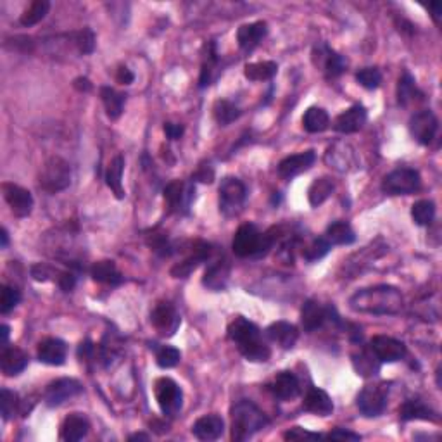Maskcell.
Listing matches in <instances>:
<instances>
[{"label":"cell","mask_w":442,"mask_h":442,"mask_svg":"<svg viewBox=\"0 0 442 442\" xmlns=\"http://www.w3.org/2000/svg\"><path fill=\"white\" fill-rule=\"evenodd\" d=\"M327 320H328L327 308H323L321 304L316 303V301L309 299L303 304V309H301V323H303L304 330L306 332L320 330Z\"/></svg>","instance_id":"f1b7e54d"},{"label":"cell","mask_w":442,"mask_h":442,"mask_svg":"<svg viewBox=\"0 0 442 442\" xmlns=\"http://www.w3.org/2000/svg\"><path fill=\"white\" fill-rule=\"evenodd\" d=\"M266 337L282 349H292L299 339V330L289 321H275L266 328Z\"/></svg>","instance_id":"83f0119b"},{"label":"cell","mask_w":442,"mask_h":442,"mask_svg":"<svg viewBox=\"0 0 442 442\" xmlns=\"http://www.w3.org/2000/svg\"><path fill=\"white\" fill-rule=\"evenodd\" d=\"M330 126V116L321 107H309L303 116V128L308 134H321Z\"/></svg>","instance_id":"8d00e7d4"},{"label":"cell","mask_w":442,"mask_h":442,"mask_svg":"<svg viewBox=\"0 0 442 442\" xmlns=\"http://www.w3.org/2000/svg\"><path fill=\"white\" fill-rule=\"evenodd\" d=\"M9 343V327L7 325H2V347H7Z\"/></svg>","instance_id":"e7e4bbea"},{"label":"cell","mask_w":442,"mask_h":442,"mask_svg":"<svg viewBox=\"0 0 442 442\" xmlns=\"http://www.w3.org/2000/svg\"><path fill=\"white\" fill-rule=\"evenodd\" d=\"M183 131H185L183 124H178V123H166L164 124V134H166V136L170 140H178L180 136L183 135Z\"/></svg>","instance_id":"91938a15"},{"label":"cell","mask_w":442,"mask_h":442,"mask_svg":"<svg viewBox=\"0 0 442 442\" xmlns=\"http://www.w3.org/2000/svg\"><path fill=\"white\" fill-rule=\"evenodd\" d=\"M321 437H325L323 433H318V432H308V430H304L303 427H294L291 430H287V432L284 433V439L285 441H316V439H321Z\"/></svg>","instance_id":"816d5d0a"},{"label":"cell","mask_w":442,"mask_h":442,"mask_svg":"<svg viewBox=\"0 0 442 442\" xmlns=\"http://www.w3.org/2000/svg\"><path fill=\"white\" fill-rule=\"evenodd\" d=\"M230 264L227 259H216L206 268L203 276V285L212 292H221L230 282Z\"/></svg>","instance_id":"44dd1931"},{"label":"cell","mask_w":442,"mask_h":442,"mask_svg":"<svg viewBox=\"0 0 442 442\" xmlns=\"http://www.w3.org/2000/svg\"><path fill=\"white\" fill-rule=\"evenodd\" d=\"M356 406L367 418L380 416L387 408V391L384 385H367L357 394Z\"/></svg>","instance_id":"8fae6325"},{"label":"cell","mask_w":442,"mask_h":442,"mask_svg":"<svg viewBox=\"0 0 442 442\" xmlns=\"http://www.w3.org/2000/svg\"><path fill=\"white\" fill-rule=\"evenodd\" d=\"M401 420L411 421V420H425V421H437L439 416L433 409H430L427 404L421 399H408L401 406L399 409Z\"/></svg>","instance_id":"1f68e13d"},{"label":"cell","mask_w":442,"mask_h":442,"mask_svg":"<svg viewBox=\"0 0 442 442\" xmlns=\"http://www.w3.org/2000/svg\"><path fill=\"white\" fill-rule=\"evenodd\" d=\"M268 35V25L264 21H254L249 25H242L237 31V42L242 50L251 52L263 42V38Z\"/></svg>","instance_id":"603a6c76"},{"label":"cell","mask_w":442,"mask_h":442,"mask_svg":"<svg viewBox=\"0 0 442 442\" xmlns=\"http://www.w3.org/2000/svg\"><path fill=\"white\" fill-rule=\"evenodd\" d=\"M225 421L220 415H204L192 425V433L199 441H216L223 436Z\"/></svg>","instance_id":"d4e9b609"},{"label":"cell","mask_w":442,"mask_h":442,"mask_svg":"<svg viewBox=\"0 0 442 442\" xmlns=\"http://www.w3.org/2000/svg\"><path fill=\"white\" fill-rule=\"evenodd\" d=\"M430 9H432V18H433V21L437 23V25H439V18H441V13H442V6L439 2H433V4H430Z\"/></svg>","instance_id":"be15d7a7"},{"label":"cell","mask_w":442,"mask_h":442,"mask_svg":"<svg viewBox=\"0 0 442 442\" xmlns=\"http://www.w3.org/2000/svg\"><path fill=\"white\" fill-rule=\"evenodd\" d=\"M411 218L420 227H427L436 218V204L428 199L418 200L411 206Z\"/></svg>","instance_id":"7bdbcfd3"},{"label":"cell","mask_w":442,"mask_h":442,"mask_svg":"<svg viewBox=\"0 0 442 442\" xmlns=\"http://www.w3.org/2000/svg\"><path fill=\"white\" fill-rule=\"evenodd\" d=\"M424 97V92L416 87L415 78L408 71H404L399 78V83H397V102H399V106L409 107L411 104L421 102Z\"/></svg>","instance_id":"4dcf8cb0"},{"label":"cell","mask_w":442,"mask_h":442,"mask_svg":"<svg viewBox=\"0 0 442 442\" xmlns=\"http://www.w3.org/2000/svg\"><path fill=\"white\" fill-rule=\"evenodd\" d=\"M313 63L316 68H320L328 78H337L345 71L347 61L344 55L337 54L335 50L330 49L327 43H318L313 50Z\"/></svg>","instance_id":"4fadbf2b"},{"label":"cell","mask_w":442,"mask_h":442,"mask_svg":"<svg viewBox=\"0 0 442 442\" xmlns=\"http://www.w3.org/2000/svg\"><path fill=\"white\" fill-rule=\"evenodd\" d=\"M151 323L154 325V328L161 333V335L173 337L180 328L182 318H180L176 309L173 308L170 303H159L156 304L154 309H152Z\"/></svg>","instance_id":"2e32d148"},{"label":"cell","mask_w":442,"mask_h":442,"mask_svg":"<svg viewBox=\"0 0 442 442\" xmlns=\"http://www.w3.org/2000/svg\"><path fill=\"white\" fill-rule=\"evenodd\" d=\"M88 430H90V424H88L87 416L82 413H73V415L64 418L61 425V439L66 442H76L87 437Z\"/></svg>","instance_id":"f546056e"},{"label":"cell","mask_w":442,"mask_h":442,"mask_svg":"<svg viewBox=\"0 0 442 442\" xmlns=\"http://www.w3.org/2000/svg\"><path fill=\"white\" fill-rule=\"evenodd\" d=\"M240 114L242 112H240L239 107L227 99L216 100L215 106H212V116H215L216 123L221 124V126H228L230 123H234L235 119L240 118Z\"/></svg>","instance_id":"ab89813d"},{"label":"cell","mask_w":442,"mask_h":442,"mask_svg":"<svg viewBox=\"0 0 442 442\" xmlns=\"http://www.w3.org/2000/svg\"><path fill=\"white\" fill-rule=\"evenodd\" d=\"M37 355L40 363L49 365V367H61V365L66 363L68 345L61 339L49 337V339H43L38 344Z\"/></svg>","instance_id":"ffe728a7"},{"label":"cell","mask_w":442,"mask_h":442,"mask_svg":"<svg viewBox=\"0 0 442 442\" xmlns=\"http://www.w3.org/2000/svg\"><path fill=\"white\" fill-rule=\"evenodd\" d=\"M328 439H335V441H361L360 433L351 432V430L345 428H335L328 433Z\"/></svg>","instance_id":"6f0895ef"},{"label":"cell","mask_w":442,"mask_h":442,"mask_svg":"<svg viewBox=\"0 0 442 442\" xmlns=\"http://www.w3.org/2000/svg\"><path fill=\"white\" fill-rule=\"evenodd\" d=\"M123 170H124V158L122 154L116 156L111 161L109 168L106 171V183L111 188L112 194L118 199H124V190H123Z\"/></svg>","instance_id":"f35d334b"},{"label":"cell","mask_w":442,"mask_h":442,"mask_svg":"<svg viewBox=\"0 0 442 442\" xmlns=\"http://www.w3.org/2000/svg\"><path fill=\"white\" fill-rule=\"evenodd\" d=\"M19 303H21V292L16 287H11V285H4L2 296H0V311H2V315L13 311Z\"/></svg>","instance_id":"7dc6e473"},{"label":"cell","mask_w":442,"mask_h":442,"mask_svg":"<svg viewBox=\"0 0 442 442\" xmlns=\"http://www.w3.org/2000/svg\"><path fill=\"white\" fill-rule=\"evenodd\" d=\"M58 285L63 292H71L76 285V276L71 271H59Z\"/></svg>","instance_id":"9f6ffc18"},{"label":"cell","mask_w":442,"mask_h":442,"mask_svg":"<svg viewBox=\"0 0 442 442\" xmlns=\"http://www.w3.org/2000/svg\"><path fill=\"white\" fill-rule=\"evenodd\" d=\"M268 389H270L276 399L282 401L296 399V397L301 394L299 379H297L292 372H280L279 375L273 379L271 384L268 385Z\"/></svg>","instance_id":"7402d4cb"},{"label":"cell","mask_w":442,"mask_h":442,"mask_svg":"<svg viewBox=\"0 0 442 442\" xmlns=\"http://www.w3.org/2000/svg\"><path fill=\"white\" fill-rule=\"evenodd\" d=\"M403 294L392 285H375L361 289L349 299L352 311L365 315H397L403 309Z\"/></svg>","instance_id":"6da1fadb"},{"label":"cell","mask_w":442,"mask_h":442,"mask_svg":"<svg viewBox=\"0 0 442 442\" xmlns=\"http://www.w3.org/2000/svg\"><path fill=\"white\" fill-rule=\"evenodd\" d=\"M2 249H6L7 247V244H9V234H7V230L6 228H2Z\"/></svg>","instance_id":"03108f58"},{"label":"cell","mask_w":442,"mask_h":442,"mask_svg":"<svg viewBox=\"0 0 442 442\" xmlns=\"http://www.w3.org/2000/svg\"><path fill=\"white\" fill-rule=\"evenodd\" d=\"M195 187L192 183H185L182 180H175V182L168 183L164 187V203H166L168 209L171 212H178V215H187L188 209L192 206L194 200Z\"/></svg>","instance_id":"ba28073f"},{"label":"cell","mask_w":442,"mask_h":442,"mask_svg":"<svg viewBox=\"0 0 442 442\" xmlns=\"http://www.w3.org/2000/svg\"><path fill=\"white\" fill-rule=\"evenodd\" d=\"M156 349V363H158L159 368L168 370V368H175L176 365L180 363L182 360V352L178 351L173 345H159Z\"/></svg>","instance_id":"ee69618b"},{"label":"cell","mask_w":442,"mask_h":442,"mask_svg":"<svg viewBox=\"0 0 442 442\" xmlns=\"http://www.w3.org/2000/svg\"><path fill=\"white\" fill-rule=\"evenodd\" d=\"M246 197L247 188L242 180L235 178V176H227L221 180L220 185V212L227 218L237 216L242 211Z\"/></svg>","instance_id":"5b68a950"},{"label":"cell","mask_w":442,"mask_h":442,"mask_svg":"<svg viewBox=\"0 0 442 442\" xmlns=\"http://www.w3.org/2000/svg\"><path fill=\"white\" fill-rule=\"evenodd\" d=\"M325 239L330 246H351L356 242V234L347 221H333L325 232Z\"/></svg>","instance_id":"d6a6232c"},{"label":"cell","mask_w":442,"mask_h":442,"mask_svg":"<svg viewBox=\"0 0 442 442\" xmlns=\"http://www.w3.org/2000/svg\"><path fill=\"white\" fill-rule=\"evenodd\" d=\"M212 178H215V170H212L211 166H206V164H203V166H199V170H197L194 173V176H192V180H197V182H203V183H211Z\"/></svg>","instance_id":"680465c9"},{"label":"cell","mask_w":442,"mask_h":442,"mask_svg":"<svg viewBox=\"0 0 442 442\" xmlns=\"http://www.w3.org/2000/svg\"><path fill=\"white\" fill-rule=\"evenodd\" d=\"M216 63H218V54H216L215 43H209L207 47V55L206 61L203 63V70H200V78H199V87L206 88L211 85L212 82V73L216 70Z\"/></svg>","instance_id":"f6af8a7d"},{"label":"cell","mask_w":442,"mask_h":442,"mask_svg":"<svg viewBox=\"0 0 442 442\" xmlns=\"http://www.w3.org/2000/svg\"><path fill=\"white\" fill-rule=\"evenodd\" d=\"M370 349L380 363H396V361L404 360L406 355H408L404 343L387 335L373 337L372 343H370Z\"/></svg>","instance_id":"5bb4252c"},{"label":"cell","mask_w":442,"mask_h":442,"mask_svg":"<svg viewBox=\"0 0 442 442\" xmlns=\"http://www.w3.org/2000/svg\"><path fill=\"white\" fill-rule=\"evenodd\" d=\"M154 396L161 411L166 416H176L182 411L183 391L170 377H161L154 384Z\"/></svg>","instance_id":"52a82bcc"},{"label":"cell","mask_w":442,"mask_h":442,"mask_svg":"<svg viewBox=\"0 0 442 442\" xmlns=\"http://www.w3.org/2000/svg\"><path fill=\"white\" fill-rule=\"evenodd\" d=\"M330 244L325 237H320V239H315L308 247H304L303 251V258L308 261V263H315V261L323 259L325 256L330 252Z\"/></svg>","instance_id":"bcb514c9"},{"label":"cell","mask_w":442,"mask_h":442,"mask_svg":"<svg viewBox=\"0 0 442 442\" xmlns=\"http://www.w3.org/2000/svg\"><path fill=\"white\" fill-rule=\"evenodd\" d=\"M421 187L420 173L413 168H397L384 176L382 192L387 195H409L415 194Z\"/></svg>","instance_id":"8992f818"},{"label":"cell","mask_w":442,"mask_h":442,"mask_svg":"<svg viewBox=\"0 0 442 442\" xmlns=\"http://www.w3.org/2000/svg\"><path fill=\"white\" fill-rule=\"evenodd\" d=\"M49 11H50V2H47V0H35V2L25 11V13L21 14L19 23H21L25 28L38 25L42 19H45V16L49 14Z\"/></svg>","instance_id":"b9f144b4"},{"label":"cell","mask_w":442,"mask_h":442,"mask_svg":"<svg viewBox=\"0 0 442 442\" xmlns=\"http://www.w3.org/2000/svg\"><path fill=\"white\" fill-rule=\"evenodd\" d=\"M304 411L313 413L318 416H328L333 411V401L323 389L320 387H309L306 396L303 401Z\"/></svg>","instance_id":"cb8c5ba5"},{"label":"cell","mask_w":442,"mask_h":442,"mask_svg":"<svg viewBox=\"0 0 442 442\" xmlns=\"http://www.w3.org/2000/svg\"><path fill=\"white\" fill-rule=\"evenodd\" d=\"M30 357L23 349L19 347H2V355H0V368L7 377H18L23 373L28 367Z\"/></svg>","instance_id":"484cf974"},{"label":"cell","mask_w":442,"mask_h":442,"mask_svg":"<svg viewBox=\"0 0 442 442\" xmlns=\"http://www.w3.org/2000/svg\"><path fill=\"white\" fill-rule=\"evenodd\" d=\"M368 119V111L367 107L361 106V104H355L352 107L345 109L343 114H339L333 122V130L339 131V134H356L361 128L365 126Z\"/></svg>","instance_id":"d6986e66"},{"label":"cell","mask_w":442,"mask_h":442,"mask_svg":"<svg viewBox=\"0 0 442 442\" xmlns=\"http://www.w3.org/2000/svg\"><path fill=\"white\" fill-rule=\"evenodd\" d=\"M38 182L40 187L45 192H49V194H58V192L66 190L71 185L70 163L59 158V156H52V158L43 163Z\"/></svg>","instance_id":"277c9868"},{"label":"cell","mask_w":442,"mask_h":442,"mask_svg":"<svg viewBox=\"0 0 442 442\" xmlns=\"http://www.w3.org/2000/svg\"><path fill=\"white\" fill-rule=\"evenodd\" d=\"M0 396H2V399H0V406H2V418H4V421H7L11 416L14 415L16 408H18V404H19L18 394L4 387L2 391H0Z\"/></svg>","instance_id":"f907efd6"},{"label":"cell","mask_w":442,"mask_h":442,"mask_svg":"<svg viewBox=\"0 0 442 442\" xmlns=\"http://www.w3.org/2000/svg\"><path fill=\"white\" fill-rule=\"evenodd\" d=\"M100 99H102L104 107H106V114L111 119H118L123 114L126 95L122 94V92L114 90L111 87H102L100 88Z\"/></svg>","instance_id":"e575fe53"},{"label":"cell","mask_w":442,"mask_h":442,"mask_svg":"<svg viewBox=\"0 0 442 442\" xmlns=\"http://www.w3.org/2000/svg\"><path fill=\"white\" fill-rule=\"evenodd\" d=\"M75 37V45L78 47V52L83 55L92 54L95 50V33L90 28H83L78 33L73 35Z\"/></svg>","instance_id":"681fc988"},{"label":"cell","mask_w":442,"mask_h":442,"mask_svg":"<svg viewBox=\"0 0 442 442\" xmlns=\"http://www.w3.org/2000/svg\"><path fill=\"white\" fill-rule=\"evenodd\" d=\"M130 441H149V436H146V433H134V436H130Z\"/></svg>","instance_id":"003e7915"},{"label":"cell","mask_w":442,"mask_h":442,"mask_svg":"<svg viewBox=\"0 0 442 442\" xmlns=\"http://www.w3.org/2000/svg\"><path fill=\"white\" fill-rule=\"evenodd\" d=\"M149 246L152 247V251L158 252L161 256H171L173 254V246L168 242L166 235L163 234H154L152 239H149Z\"/></svg>","instance_id":"f5cc1de1"},{"label":"cell","mask_w":442,"mask_h":442,"mask_svg":"<svg viewBox=\"0 0 442 442\" xmlns=\"http://www.w3.org/2000/svg\"><path fill=\"white\" fill-rule=\"evenodd\" d=\"M356 82L367 90H375L382 83V73L377 68H363L356 73Z\"/></svg>","instance_id":"c3c4849f"},{"label":"cell","mask_w":442,"mask_h":442,"mask_svg":"<svg viewBox=\"0 0 442 442\" xmlns=\"http://www.w3.org/2000/svg\"><path fill=\"white\" fill-rule=\"evenodd\" d=\"M439 130V119L430 109L418 111L409 119V134L420 146H430Z\"/></svg>","instance_id":"30bf717a"},{"label":"cell","mask_w":442,"mask_h":442,"mask_svg":"<svg viewBox=\"0 0 442 442\" xmlns=\"http://www.w3.org/2000/svg\"><path fill=\"white\" fill-rule=\"evenodd\" d=\"M73 85L78 92H90L92 90L90 80L85 78V76H80V78H76L73 82Z\"/></svg>","instance_id":"6125c7cd"},{"label":"cell","mask_w":442,"mask_h":442,"mask_svg":"<svg viewBox=\"0 0 442 442\" xmlns=\"http://www.w3.org/2000/svg\"><path fill=\"white\" fill-rule=\"evenodd\" d=\"M90 275H92V279L99 284L119 285L123 282V276L118 268H116L114 261H109V259L97 261V263L92 264Z\"/></svg>","instance_id":"836d02e7"},{"label":"cell","mask_w":442,"mask_h":442,"mask_svg":"<svg viewBox=\"0 0 442 442\" xmlns=\"http://www.w3.org/2000/svg\"><path fill=\"white\" fill-rule=\"evenodd\" d=\"M352 365L357 375L361 377H375L380 372V361L377 360L375 355L372 352V349H361L360 355L352 356Z\"/></svg>","instance_id":"74e56055"},{"label":"cell","mask_w":442,"mask_h":442,"mask_svg":"<svg viewBox=\"0 0 442 442\" xmlns=\"http://www.w3.org/2000/svg\"><path fill=\"white\" fill-rule=\"evenodd\" d=\"M315 161H316L315 151H304L299 152V154L287 156V158L280 161L279 175L282 176L284 180H292L296 178V176L306 173L309 168L315 164Z\"/></svg>","instance_id":"ac0fdd59"},{"label":"cell","mask_w":442,"mask_h":442,"mask_svg":"<svg viewBox=\"0 0 442 442\" xmlns=\"http://www.w3.org/2000/svg\"><path fill=\"white\" fill-rule=\"evenodd\" d=\"M116 80H118V83H122V85H130V83H134L135 75L131 73L126 66H119L118 73H116Z\"/></svg>","instance_id":"94428289"},{"label":"cell","mask_w":442,"mask_h":442,"mask_svg":"<svg viewBox=\"0 0 442 442\" xmlns=\"http://www.w3.org/2000/svg\"><path fill=\"white\" fill-rule=\"evenodd\" d=\"M268 424V416L252 401L242 399L232 408V439L237 442L251 439Z\"/></svg>","instance_id":"3957f363"},{"label":"cell","mask_w":442,"mask_h":442,"mask_svg":"<svg viewBox=\"0 0 442 442\" xmlns=\"http://www.w3.org/2000/svg\"><path fill=\"white\" fill-rule=\"evenodd\" d=\"M279 71V64L273 61H263V63H251L247 64L244 75L251 82H266L271 80Z\"/></svg>","instance_id":"60d3db41"},{"label":"cell","mask_w":442,"mask_h":442,"mask_svg":"<svg viewBox=\"0 0 442 442\" xmlns=\"http://www.w3.org/2000/svg\"><path fill=\"white\" fill-rule=\"evenodd\" d=\"M55 275H59V271L54 270V268L45 263H38L31 266V276H33V280H37V282H47V280H50L52 276Z\"/></svg>","instance_id":"db71d44e"},{"label":"cell","mask_w":442,"mask_h":442,"mask_svg":"<svg viewBox=\"0 0 442 442\" xmlns=\"http://www.w3.org/2000/svg\"><path fill=\"white\" fill-rule=\"evenodd\" d=\"M261 239H263V234H261L254 223H244L242 227H239V230L235 232L232 249H234L235 256H239V258L259 256Z\"/></svg>","instance_id":"9c48e42d"},{"label":"cell","mask_w":442,"mask_h":442,"mask_svg":"<svg viewBox=\"0 0 442 442\" xmlns=\"http://www.w3.org/2000/svg\"><path fill=\"white\" fill-rule=\"evenodd\" d=\"M95 356H97V347H95V344L92 343V340L87 339L78 345L80 361H90V360H94Z\"/></svg>","instance_id":"11a10c76"},{"label":"cell","mask_w":442,"mask_h":442,"mask_svg":"<svg viewBox=\"0 0 442 442\" xmlns=\"http://www.w3.org/2000/svg\"><path fill=\"white\" fill-rule=\"evenodd\" d=\"M209 256H211V246L203 242V240H197V242L188 247V254L171 268V276H175V279H187Z\"/></svg>","instance_id":"9a60e30c"},{"label":"cell","mask_w":442,"mask_h":442,"mask_svg":"<svg viewBox=\"0 0 442 442\" xmlns=\"http://www.w3.org/2000/svg\"><path fill=\"white\" fill-rule=\"evenodd\" d=\"M83 392L82 384L75 379H58L47 385L43 401L49 408H59L64 403H68L73 397L80 396Z\"/></svg>","instance_id":"7c38bea8"},{"label":"cell","mask_w":442,"mask_h":442,"mask_svg":"<svg viewBox=\"0 0 442 442\" xmlns=\"http://www.w3.org/2000/svg\"><path fill=\"white\" fill-rule=\"evenodd\" d=\"M325 161L327 164L333 170L337 171H349L352 166L356 164V156L355 151L347 146V144H333V146L328 149L327 154H325Z\"/></svg>","instance_id":"4316f807"},{"label":"cell","mask_w":442,"mask_h":442,"mask_svg":"<svg viewBox=\"0 0 442 442\" xmlns=\"http://www.w3.org/2000/svg\"><path fill=\"white\" fill-rule=\"evenodd\" d=\"M228 339L237 344L240 355L251 363H266L270 360L271 351L264 343L259 327L244 316H237L228 325Z\"/></svg>","instance_id":"7a4b0ae2"},{"label":"cell","mask_w":442,"mask_h":442,"mask_svg":"<svg viewBox=\"0 0 442 442\" xmlns=\"http://www.w3.org/2000/svg\"><path fill=\"white\" fill-rule=\"evenodd\" d=\"M2 190L4 199H6L7 204H9L14 216H18V218H26V216L31 215V211H33V197H31V194L26 190V188L14 183H4Z\"/></svg>","instance_id":"e0dca14e"},{"label":"cell","mask_w":442,"mask_h":442,"mask_svg":"<svg viewBox=\"0 0 442 442\" xmlns=\"http://www.w3.org/2000/svg\"><path fill=\"white\" fill-rule=\"evenodd\" d=\"M333 190H335V183H333L332 178H328V176L316 178L308 188L309 204H311L313 207L321 206V204L333 194Z\"/></svg>","instance_id":"d590c367"}]
</instances>
